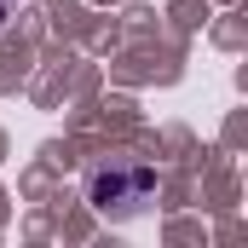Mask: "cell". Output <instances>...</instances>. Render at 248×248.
<instances>
[{"label":"cell","instance_id":"obj_1","mask_svg":"<svg viewBox=\"0 0 248 248\" xmlns=\"http://www.w3.org/2000/svg\"><path fill=\"white\" fill-rule=\"evenodd\" d=\"M150 168H139V162H110V168H98L93 173V202L110 214V208H139V202H150Z\"/></svg>","mask_w":248,"mask_h":248},{"label":"cell","instance_id":"obj_2","mask_svg":"<svg viewBox=\"0 0 248 248\" xmlns=\"http://www.w3.org/2000/svg\"><path fill=\"white\" fill-rule=\"evenodd\" d=\"M6 17H12V0H0V23H6Z\"/></svg>","mask_w":248,"mask_h":248}]
</instances>
